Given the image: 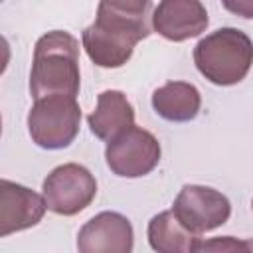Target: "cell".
Instances as JSON below:
<instances>
[{
	"mask_svg": "<svg viewBox=\"0 0 253 253\" xmlns=\"http://www.w3.org/2000/svg\"><path fill=\"white\" fill-rule=\"evenodd\" d=\"M152 16H130L99 2L95 22L89 24L81 42L89 59L105 69L123 67L134 51V45L150 36Z\"/></svg>",
	"mask_w": 253,
	"mask_h": 253,
	"instance_id": "6da1fadb",
	"label": "cell"
},
{
	"mask_svg": "<svg viewBox=\"0 0 253 253\" xmlns=\"http://www.w3.org/2000/svg\"><path fill=\"white\" fill-rule=\"evenodd\" d=\"M79 85V42L63 30L43 34L34 45L30 71V93L34 101L47 95L77 97Z\"/></svg>",
	"mask_w": 253,
	"mask_h": 253,
	"instance_id": "7a4b0ae2",
	"label": "cell"
},
{
	"mask_svg": "<svg viewBox=\"0 0 253 253\" xmlns=\"http://www.w3.org/2000/svg\"><path fill=\"white\" fill-rule=\"evenodd\" d=\"M194 63L210 83L235 85L245 79L253 65V42L237 28H219L198 42Z\"/></svg>",
	"mask_w": 253,
	"mask_h": 253,
	"instance_id": "3957f363",
	"label": "cell"
},
{
	"mask_svg": "<svg viewBox=\"0 0 253 253\" xmlns=\"http://www.w3.org/2000/svg\"><path fill=\"white\" fill-rule=\"evenodd\" d=\"M81 125V107L77 97L47 95L36 99L28 113V132L32 140L45 150L69 146Z\"/></svg>",
	"mask_w": 253,
	"mask_h": 253,
	"instance_id": "277c9868",
	"label": "cell"
},
{
	"mask_svg": "<svg viewBox=\"0 0 253 253\" xmlns=\"http://www.w3.org/2000/svg\"><path fill=\"white\" fill-rule=\"evenodd\" d=\"M42 196L49 211L57 215H75L95 200L97 180L85 166L67 162L45 176Z\"/></svg>",
	"mask_w": 253,
	"mask_h": 253,
	"instance_id": "5b68a950",
	"label": "cell"
},
{
	"mask_svg": "<svg viewBox=\"0 0 253 253\" xmlns=\"http://www.w3.org/2000/svg\"><path fill=\"white\" fill-rule=\"evenodd\" d=\"M160 154L158 138L136 125L109 140L105 148L109 170L121 178H140L150 174L158 166Z\"/></svg>",
	"mask_w": 253,
	"mask_h": 253,
	"instance_id": "8992f818",
	"label": "cell"
},
{
	"mask_svg": "<svg viewBox=\"0 0 253 253\" xmlns=\"http://www.w3.org/2000/svg\"><path fill=\"white\" fill-rule=\"evenodd\" d=\"M172 211L190 231L202 235L229 219L231 204L221 192L210 186L186 184L178 192L172 204Z\"/></svg>",
	"mask_w": 253,
	"mask_h": 253,
	"instance_id": "52a82bcc",
	"label": "cell"
},
{
	"mask_svg": "<svg viewBox=\"0 0 253 253\" xmlns=\"http://www.w3.org/2000/svg\"><path fill=\"white\" fill-rule=\"evenodd\" d=\"M132 245V225L119 211L93 215L77 233V249L81 253H130Z\"/></svg>",
	"mask_w": 253,
	"mask_h": 253,
	"instance_id": "ba28073f",
	"label": "cell"
},
{
	"mask_svg": "<svg viewBox=\"0 0 253 253\" xmlns=\"http://www.w3.org/2000/svg\"><path fill=\"white\" fill-rule=\"evenodd\" d=\"M152 30L170 42H186L208 28V12L200 0H160L152 12Z\"/></svg>",
	"mask_w": 253,
	"mask_h": 253,
	"instance_id": "9c48e42d",
	"label": "cell"
},
{
	"mask_svg": "<svg viewBox=\"0 0 253 253\" xmlns=\"http://www.w3.org/2000/svg\"><path fill=\"white\" fill-rule=\"evenodd\" d=\"M45 210L43 196L6 178L0 180V237L38 225Z\"/></svg>",
	"mask_w": 253,
	"mask_h": 253,
	"instance_id": "30bf717a",
	"label": "cell"
},
{
	"mask_svg": "<svg viewBox=\"0 0 253 253\" xmlns=\"http://www.w3.org/2000/svg\"><path fill=\"white\" fill-rule=\"evenodd\" d=\"M91 132L101 140H113L134 125V109L126 95L117 89L99 93L93 113L87 117Z\"/></svg>",
	"mask_w": 253,
	"mask_h": 253,
	"instance_id": "8fae6325",
	"label": "cell"
},
{
	"mask_svg": "<svg viewBox=\"0 0 253 253\" xmlns=\"http://www.w3.org/2000/svg\"><path fill=\"white\" fill-rule=\"evenodd\" d=\"M152 107L158 117L170 123H188L202 107L200 91L186 81H168L152 93Z\"/></svg>",
	"mask_w": 253,
	"mask_h": 253,
	"instance_id": "7c38bea8",
	"label": "cell"
},
{
	"mask_svg": "<svg viewBox=\"0 0 253 253\" xmlns=\"http://www.w3.org/2000/svg\"><path fill=\"white\" fill-rule=\"evenodd\" d=\"M148 243L158 253H190L198 251L200 235L190 231L172 210H166L148 221Z\"/></svg>",
	"mask_w": 253,
	"mask_h": 253,
	"instance_id": "4fadbf2b",
	"label": "cell"
},
{
	"mask_svg": "<svg viewBox=\"0 0 253 253\" xmlns=\"http://www.w3.org/2000/svg\"><path fill=\"white\" fill-rule=\"evenodd\" d=\"M253 251V241H235L233 237H221V239H211V241H200L198 251Z\"/></svg>",
	"mask_w": 253,
	"mask_h": 253,
	"instance_id": "5bb4252c",
	"label": "cell"
},
{
	"mask_svg": "<svg viewBox=\"0 0 253 253\" xmlns=\"http://www.w3.org/2000/svg\"><path fill=\"white\" fill-rule=\"evenodd\" d=\"M101 2L123 14L150 16V0H101Z\"/></svg>",
	"mask_w": 253,
	"mask_h": 253,
	"instance_id": "9a60e30c",
	"label": "cell"
},
{
	"mask_svg": "<svg viewBox=\"0 0 253 253\" xmlns=\"http://www.w3.org/2000/svg\"><path fill=\"white\" fill-rule=\"evenodd\" d=\"M221 4L227 12L235 16H241L247 20L253 18V0H221Z\"/></svg>",
	"mask_w": 253,
	"mask_h": 253,
	"instance_id": "2e32d148",
	"label": "cell"
},
{
	"mask_svg": "<svg viewBox=\"0 0 253 253\" xmlns=\"http://www.w3.org/2000/svg\"><path fill=\"white\" fill-rule=\"evenodd\" d=\"M251 206H253V202H251Z\"/></svg>",
	"mask_w": 253,
	"mask_h": 253,
	"instance_id": "e0dca14e",
	"label": "cell"
}]
</instances>
